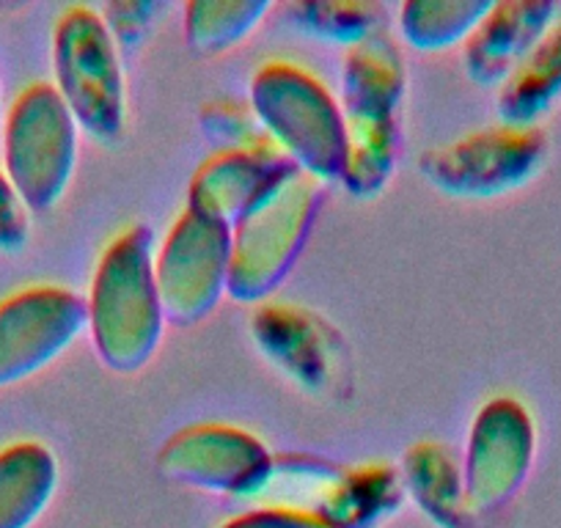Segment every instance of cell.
Returning <instances> with one entry per match:
<instances>
[{
  "instance_id": "6da1fadb",
  "label": "cell",
  "mask_w": 561,
  "mask_h": 528,
  "mask_svg": "<svg viewBox=\"0 0 561 528\" xmlns=\"http://www.w3.org/2000/svg\"><path fill=\"white\" fill-rule=\"evenodd\" d=\"M85 314V331L107 369L129 375L152 360L163 338L165 314L154 282V234L149 226H129L102 251Z\"/></svg>"
},
{
  "instance_id": "7a4b0ae2",
  "label": "cell",
  "mask_w": 561,
  "mask_h": 528,
  "mask_svg": "<svg viewBox=\"0 0 561 528\" xmlns=\"http://www.w3.org/2000/svg\"><path fill=\"white\" fill-rule=\"evenodd\" d=\"M248 105L262 129L304 174L342 182L347 124L336 96L320 78L293 61H267L251 78Z\"/></svg>"
},
{
  "instance_id": "3957f363",
  "label": "cell",
  "mask_w": 561,
  "mask_h": 528,
  "mask_svg": "<svg viewBox=\"0 0 561 528\" xmlns=\"http://www.w3.org/2000/svg\"><path fill=\"white\" fill-rule=\"evenodd\" d=\"M322 204V182L298 171L231 226L229 292L240 303L270 298L298 262Z\"/></svg>"
},
{
  "instance_id": "277c9868",
  "label": "cell",
  "mask_w": 561,
  "mask_h": 528,
  "mask_svg": "<svg viewBox=\"0 0 561 528\" xmlns=\"http://www.w3.org/2000/svg\"><path fill=\"white\" fill-rule=\"evenodd\" d=\"M3 171L31 213H50L78 165L80 127L53 83H31L3 118Z\"/></svg>"
},
{
  "instance_id": "5b68a950",
  "label": "cell",
  "mask_w": 561,
  "mask_h": 528,
  "mask_svg": "<svg viewBox=\"0 0 561 528\" xmlns=\"http://www.w3.org/2000/svg\"><path fill=\"white\" fill-rule=\"evenodd\" d=\"M56 89L75 122L96 144L122 138L127 83L122 58L105 20L91 7H69L53 28Z\"/></svg>"
},
{
  "instance_id": "8992f818",
  "label": "cell",
  "mask_w": 561,
  "mask_h": 528,
  "mask_svg": "<svg viewBox=\"0 0 561 528\" xmlns=\"http://www.w3.org/2000/svg\"><path fill=\"white\" fill-rule=\"evenodd\" d=\"M231 226L185 207L154 248V282L165 322L196 325L229 292Z\"/></svg>"
},
{
  "instance_id": "52a82bcc",
  "label": "cell",
  "mask_w": 561,
  "mask_h": 528,
  "mask_svg": "<svg viewBox=\"0 0 561 528\" xmlns=\"http://www.w3.org/2000/svg\"><path fill=\"white\" fill-rule=\"evenodd\" d=\"M545 136L537 127L495 124L446 147L427 149L419 171L430 185L457 198H493L517 191L545 160Z\"/></svg>"
},
{
  "instance_id": "ba28073f",
  "label": "cell",
  "mask_w": 561,
  "mask_h": 528,
  "mask_svg": "<svg viewBox=\"0 0 561 528\" xmlns=\"http://www.w3.org/2000/svg\"><path fill=\"white\" fill-rule=\"evenodd\" d=\"M267 487L293 490L287 509L306 512L331 528H366L402 498L399 477L386 462L336 468L311 457H275Z\"/></svg>"
},
{
  "instance_id": "9c48e42d",
  "label": "cell",
  "mask_w": 561,
  "mask_h": 528,
  "mask_svg": "<svg viewBox=\"0 0 561 528\" xmlns=\"http://www.w3.org/2000/svg\"><path fill=\"white\" fill-rule=\"evenodd\" d=\"M251 336L264 358L289 380L317 397L350 393V347L342 333L295 303H259L251 314Z\"/></svg>"
},
{
  "instance_id": "30bf717a",
  "label": "cell",
  "mask_w": 561,
  "mask_h": 528,
  "mask_svg": "<svg viewBox=\"0 0 561 528\" xmlns=\"http://www.w3.org/2000/svg\"><path fill=\"white\" fill-rule=\"evenodd\" d=\"M89 325L85 298L67 287H25L0 300V388L58 358Z\"/></svg>"
},
{
  "instance_id": "8fae6325",
  "label": "cell",
  "mask_w": 561,
  "mask_h": 528,
  "mask_svg": "<svg viewBox=\"0 0 561 528\" xmlns=\"http://www.w3.org/2000/svg\"><path fill=\"white\" fill-rule=\"evenodd\" d=\"M537 449L531 413L512 397H495L477 413L468 433L462 484L468 512L504 506L526 482Z\"/></svg>"
},
{
  "instance_id": "7c38bea8",
  "label": "cell",
  "mask_w": 561,
  "mask_h": 528,
  "mask_svg": "<svg viewBox=\"0 0 561 528\" xmlns=\"http://www.w3.org/2000/svg\"><path fill=\"white\" fill-rule=\"evenodd\" d=\"M273 460L256 435L218 422L180 429L158 455L163 477L237 495L262 493L273 473Z\"/></svg>"
},
{
  "instance_id": "4fadbf2b",
  "label": "cell",
  "mask_w": 561,
  "mask_h": 528,
  "mask_svg": "<svg viewBox=\"0 0 561 528\" xmlns=\"http://www.w3.org/2000/svg\"><path fill=\"white\" fill-rule=\"evenodd\" d=\"M298 171L275 141L248 149H215L193 174L187 207L234 226Z\"/></svg>"
},
{
  "instance_id": "5bb4252c",
  "label": "cell",
  "mask_w": 561,
  "mask_h": 528,
  "mask_svg": "<svg viewBox=\"0 0 561 528\" xmlns=\"http://www.w3.org/2000/svg\"><path fill=\"white\" fill-rule=\"evenodd\" d=\"M559 18L550 0H501L462 42V67L479 85L504 83Z\"/></svg>"
},
{
  "instance_id": "9a60e30c",
  "label": "cell",
  "mask_w": 561,
  "mask_h": 528,
  "mask_svg": "<svg viewBox=\"0 0 561 528\" xmlns=\"http://www.w3.org/2000/svg\"><path fill=\"white\" fill-rule=\"evenodd\" d=\"M402 94V53L386 31L347 47L342 67V111L347 127H397Z\"/></svg>"
},
{
  "instance_id": "2e32d148",
  "label": "cell",
  "mask_w": 561,
  "mask_h": 528,
  "mask_svg": "<svg viewBox=\"0 0 561 528\" xmlns=\"http://www.w3.org/2000/svg\"><path fill=\"white\" fill-rule=\"evenodd\" d=\"M58 460L39 440H14L0 449V528H28L50 504Z\"/></svg>"
},
{
  "instance_id": "e0dca14e",
  "label": "cell",
  "mask_w": 561,
  "mask_h": 528,
  "mask_svg": "<svg viewBox=\"0 0 561 528\" xmlns=\"http://www.w3.org/2000/svg\"><path fill=\"white\" fill-rule=\"evenodd\" d=\"M561 100V23L523 58L501 83L499 116L510 127H537L539 118Z\"/></svg>"
},
{
  "instance_id": "ac0fdd59",
  "label": "cell",
  "mask_w": 561,
  "mask_h": 528,
  "mask_svg": "<svg viewBox=\"0 0 561 528\" xmlns=\"http://www.w3.org/2000/svg\"><path fill=\"white\" fill-rule=\"evenodd\" d=\"M402 471L421 509L446 528H468L471 512L466 504L462 468L449 446L440 440H419L404 451Z\"/></svg>"
},
{
  "instance_id": "d6986e66",
  "label": "cell",
  "mask_w": 561,
  "mask_h": 528,
  "mask_svg": "<svg viewBox=\"0 0 561 528\" xmlns=\"http://www.w3.org/2000/svg\"><path fill=\"white\" fill-rule=\"evenodd\" d=\"M488 9V0H408L399 9V31L415 50L440 53L462 45Z\"/></svg>"
},
{
  "instance_id": "ffe728a7",
  "label": "cell",
  "mask_w": 561,
  "mask_h": 528,
  "mask_svg": "<svg viewBox=\"0 0 561 528\" xmlns=\"http://www.w3.org/2000/svg\"><path fill=\"white\" fill-rule=\"evenodd\" d=\"M284 18L304 34L333 45L353 47L369 36L382 34L388 9L366 0H304L280 9Z\"/></svg>"
},
{
  "instance_id": "44dd1931",
  "label": "cell",
  "mask_w": 561,
  "mask_h": 528,
  "mask_svg": "<svg viewBox=\"0 0 561 528\" xmlns=\"http://www.w3.org/2000/svg\"><path fill=\"white\" fill-rule=\"evenodd\" d=\"M267 0H193L185 7V39L191 50L215 56L240 45L270 12Z\"/></svg>"
},
{
  "instance_id": "7402d4cb",
  "label": "cell",
  "mask_w": 561,
  "mask_h": 528,
  "mask_svg": "<svg viewBox=\"0 0 561 528\" xmlns=\"http://www.w3.org/2000/svg\"><path fill=\"white\" fill-rule=\"evenodd\" d=\"M204 136L215 144L218 149H248L267 144L273 138L267 136L259 124L256 113L248 102L237 100H215L202 107Z\"/></svg>"
},
{
  "instance_id": "603a6c76",
  "label": "cell",
  "mask_w": 561,
  "mask_h": 528,
  "mask_svg": "<svg viewBox=\"0 0 561 528\" xmlns=\"http://www.w3.org/2000/svg\"><path fill=\"white\" fill-rule=\"evenodd\" d=\"M154 14H158V3H135V0H116L102 9L107 34L122 50H138L144 45L154 23Z\"/></svg>"
},
{
  "instance_id": "cb8c5ba5",
  "label": "cell",
  "mask_w": 561,
  "mask_h": 528,
  "mask_svg": "<svg viewBox=\"0 0 561 528\" xmlns=\"http://www.w3.org/2000/svg\"><path fill=\"white\" fill-rule=\"evenodd\" d=\"M31 209L20 198L18 187L0 169V253H20L31 237Z\"/></svg>"
},
{
  "instance_id": "d4e9b609",
  "label": "cell",
  "mask_w": 561,
  "mask_h": 528,
  "mask_svg": "<svg viewBox=\"0 0 561 528\" xmlns=\"http://www.w3.org/2000/svg\"><path fill=\"white\" fill-rule=\"evenodd\" d=\"M226 528H331L328 523L317 520L314 515L306 512L287 509V506H275V509H259L251 515H242L231 520Z\"/></svg>"
},
{
  "instance_id": "484cf974",
  "label": "cell",
  "mask_w": 561,
  "mask_h": 528,
  "mask_svg": "<svg viewBox=\"0 0 561 528\" xmlns=\"http://www.w3.org/2000/svg\"><path fill=\"white\" fill-rule=\"evenodd\" d=\"M3 118H7V111H3V96H0V129H3Z\"/></svg>"
}]
</instances>
